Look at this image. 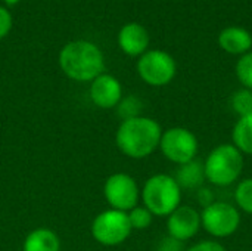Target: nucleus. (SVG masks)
<instances>
[{"label": "nucleus", "instance_id": "10", "mask_svg": "<svg viewBox=\"0 0 252 251\" xmlns=\"http://www.w3.org/2000/svg\"><path fill=\"white\" fill-rule=\"evenodd\" d=\"M201 228V212L192 206H179L167 217L168 235L182 243L195 238Z\"/></svg>", "mask_w": 252, "mask_h": 251}, {"label": "nucleus", "instance_id": "6", "mask_svg": "<svg viewBox=\"0 0 252 251\" xmlns=\"http://www.w3.org/2000/svg\"><path fill=\"white\" fill-rule=\"evenodd\" d=\"M159 149L168 161L176 166H182L196 158L199 142L192 130L176 126L162 132Z\"/></svg>", "mask_w": 252, "mask_h": 251}, {"label": "nucleus", "instance_id": "8", "mask_svg": "<svg viewBox=\"0 0 252 251\" xmlns=\"http://www.w3.org/2000/svg\"><path fill=\"white\" fill-rule=\"evenodd\" d=\"M128 215L120 210H105L99 213L92 223V235L94 241L106 247L123 244L131 234Z\"/></svg>", "mask_w": 252, "mask_h": 251}, {"label": "nucleus", "instance_id": "4", "mask_svg": "<svg viewBox=\"0 0 252 251\" xmlns=\"http://www.w3.org/2000/svg\"><path fill=\"white\" fill-rule=\"evenodd\" d=\"M143 206L158 217H168L179 206H182L183 189L174 176L157 173L151 176L140 191Z\"/></svg>", "mask_w": 252, "mask_h": 251}, {"label": "nucleus", "instance_id": "15", "mask_svg": "<svg viewBox=\"0 0 252 251\" xmlns=\"http://www.w3.org/2000/svg\"><path fill=\"white\" fill-rule=\"evenodd\" d=\"M22 251H61V241L53 231L37 228L27 235Z\"/></svg>", "mask_w": 252, "mask_h": 251}, {"label": "nucleus", "instance_id": "5", "mask_svg": "<svg viewBox=\"0 0 252 251\" xmlns=\"http://www.w3.org/2000/svg\"><path fill=\"white\" fill-rule=\"evenodd\" d=\"M242 222L239 209L235 204L216 201L201 212V226L213 238L223 240L238 232Z\"/></svg>", "mask_w": 252, "mask_h": 251}, {"label": "nucleus", "instance_id": "16", "mask_svg": "<svg viewBox=\"0 0 252 251\" xmlns=\"http://www.w3.org/2000/svg\"><path fill=\"white\" fill-rule=\"evenodd\" d=\"M232 143L244 155H252V114L238 118L232 130Z\"/></svg>", "mask_w": 252, "mask_h": 251}, {"label": "nucleus", "instance_id": "18", "mask_svg": "<svg viewBox=\"0 0 252 251\" xmlns=\"http://www.w3.org/2000/svg\"><path fill=\"white\" fill-rule=\"evenodd\" d=\"M233 197L239 212L252 215V178L244 179L236 185Z\"/></svg>", "mask_w": 252, "mask_h": 251}, {"label": "nucleus", "instance_id": "22", "mask_svg": "<svg viewBox=\"0 0 252 251\" xmlns=\"http://www.w3.org/2000/svg\"><path fill=\"white\" fill-rule=\"evenodd\" d=\"M155 251H186V249H185V243L167 235L157 244Z\"/></svg>", "mask_w": 252, "mask_h": 251}, {"label": "nucleus", "instance_id": "12", "mask_svg": "<svg viewBox=\"0 0 252 251\" xmlns=\"http://www.w3.org/2000/svg\"><path fill=\"white\" fill-rule=\"evenodd\" d=\"M118 46L128 56H142L149 46V33L137 22L126 24L118 33Z\"/></svg>", "mask_w": 252, "mask_h": 251}, {"label": "nucleus", "instance_id": "3", "mask_svg": "<svg viewBox=\"0 0 252 251\" xmlns=\"http://www.w3.org/2000/svg\"><path fill=\"white\" fill-rule=\"evenodd\" d=\"M244 157L245 155L233 143H220L213 148L204 161L207 182L219 188L236 183L244 172Z\"/></svg>", "mask_w": 252, "mask_h": 251}, {"label": "nucleus", "instance_id": "9", "mask_svg": "<svg viewBox=\"0 0 252 251\" xmlns=\"http://www.w3.org/2000/svg\"><path fill=\"white\" fill-rule=\"evenodd\" d=\"M103 195L111 209L128 213L137 206L140 189L133 176L127 173H114L103 185Z\"/></svg>", "mask_w": 252, "mask_h": 251}, {"label": "nucleus", "instance_id": "23", "mask_svg": "<svg viewBox=\"0 0 252 251\" xmlns=\"http://www.w3.org/2000/svg\"><path fill=\"white\" fill-rule=\"evenodd\" d=\"M186 251H227L223 244H220L216 240H205V241H199L193 246H190Z\"/></svg>", "mask_w": 252, "mask_h": 251}, {"label": "nucleus", "instance_id": "1", "mask_svg": "<svg viewBox=\"0 0 252 251\" xmlns=\"http://www.w3.org/2000/svg\"><path fill=\"white\" fill-rule=\"evenodd\" d=\"M162 127L151 117H136L121 121L115 133L118 149L133 160H143L159 148Z\"/></svg>", "mask_w": 252, "mask_h": 251}, {"label": "nucleus", "instance_id": "2", "mask_svg": "<svg viewBox=\"0 0 252 251\" xmlns=\"http://www.w3.org/2000/svg\"><path fill=\"white\" fill-rule=\"evenodd\" d=\"M59 65L66 77L75 81H93L103 74L102 50L92 41L75 40L66 43L59 53Z\"/></svg>", "mask_w": 252, "mask_h": 251}, {"label": "nucleus", "instance_id": "7", "mask_svg": "<svg viewBox=\"0 0 252 251\" xmlns=\"http://www.w3.org/2000/svg\"><path fill=\"white\" fill-rule=\"evenodd\" d=\"M139 77L152 87H162L173 81L177 72L174 58L159 49L146 50L137 61Z\"/></svg>", "mask_w": 252, "mask_h": 251}, {"label": "nucleus", "instance_id": "14", "mask_svg": "<svg viewBox=\"0 0 252 251\" xmlns=\"http://www.w3.org/2000/svg\"><path fill=\"white\" fill-rule=\"evenodd\" d=\"M174 179L177 180L179 186L182 189L188 191H198L201 186H204L205 179V170H204V163L199 161L198 158L179 166Z\"/></svg>", "mask_w": 252, "mask_h": 251}, {"label": "nucleus", "instance_id": "13", "mask_svg": "<svg viewBox=\"0 0 252 251\" xmlns=\"http://www.w3.org/2000/svg\"><path fill=\"white\" fill-rule=\"evenodd\" d=\"M219 46L230 55H245L251 52V33L242 27H227L219 34Z\"/></svg>", "mask_w": 252, "mask_h": 251}, {"label": "nucleus", "instance_id": "26", "mask_svg": "<svg viewBox=\"0 0 252 251\" xmlns=\"http://www.w3.org/2000/svg\"><path fill=\"white\" fill-rule=\"evenodd\" d=\"M7 6H15V4H18L21 0H3Z\"/></svg>", "mask_w": 252, "mask_h": 251}, {"label": "nucleus", "instance_id": "20", "mask_svg": "<svg viewBox=\"0 0 252 251\" xmlns=\"http://www.w3.org/2000/svg\"><path fill=\"white\" fill-rule=\"evenodd\" d=\"M127 215H128V220H130L131 229H136V231L148 229L152 225V220H154V215L145 206L143 207L136 206Z\"/></svg>", "mask_w": 252, "mask_h": 251}, {"label": "nucleus", "instance_id": "21", "mask_svg": "<svg viewBox=\"0 0 252 251\" xmlns=\"http://www.w3.org/2000/svg\"><path fill=\"white\" fill-rule=\"evenodd\" d=\"M236 77L244 89L252 90V52L242 55L236 62Z\"/></svg>", "mask_w": 252, "mask_h": 251}, {"label": "nucleus", "instance_id": "25", "mask_svg": "<svg viewBox=\"0 0 252 251\" xmlns=\"http://www.w3.org/2000/svg\"><path fill=\"white\" fill-rule=\"evenodd\" d=\"M12 30V15L6 7L0 6V40L4 38Z\"/></svg>", "mask_w": 252, "mask_h": 251}, {"label": "nucleus", "instance_id": "19", "mask_svg": "<svg viewBox=\"0 0 252 251\" xmlns=\"http://www.w3.org/2000/svg\"><path fill=\"white\" fill-rule=\"evenodd\" d=\"M230 108L238 117H245L252 114V90L239 89L230 96Z\"/></svg>", "mask_w": 252, "mask_h": 251}, {"label": "nucleus", "instance_id": "17", "mask_svg": "<svg viewBox=\"0 0 252 251\" xmlns=\"http://www.w3.org/2000/svg\"><path fill=\"white\" fill-rule=\"evenodd\" d=\"M115 108H117L118 117L124 121V120L140 117L142 111H143V102L136 95H128V96L123 98Z\"/></svg>", "mask_w": 252, "mask_h": 251}, {"label": "nucleus", "instance_id": "11", "mask_svg": "<svg viewBox=\"0 0 252 251\" xmlns=\"http://www.w3.org/2000/svg\"><path fill=\"white\" fill-rule=\"evenodd\" d=\"M90 99L102 109L115 108L123 99L121 83L111 74H100L90 84Z\"/></svg>", "mask_w": 252, "mask_h": 251}, {"label": "nucleus", "instance_id": "24", "mask_svg": "<svg viewBox=\"0 0 252 251\" xmlns=\"http://www.w3.org/2000/svg\"><path fill=\"white\" fill-rule=\"evenodd\" d=\"M196 200H198L199 206H202V209H205L210 204L216 203V194L210 186H201L196 191Z\"/></svg>", "mask_w": 252, "mask_h": 251}]
</instances>
